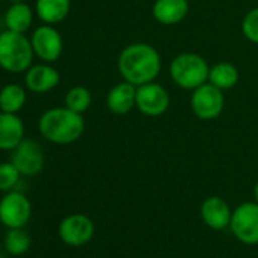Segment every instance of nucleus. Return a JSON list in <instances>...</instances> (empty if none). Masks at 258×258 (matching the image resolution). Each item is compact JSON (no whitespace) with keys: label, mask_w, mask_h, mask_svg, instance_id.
I'll use <instances>...</instances> for the list:
<instances>
[{"label":"nucleus","mask_w":258,"mask_h":258,"mask_svg":"<svg viewBox=\"0 0 258 258\" xmlns=\"http://www.w3.org/2000/svg\"><path fill=\"white\" fill-rule=\"evenodd\" d=\"M117 69L123 81L140 87L157 79L161 72V56L151 44L134 43L120 52Z\"/></svg>","instance_id":"1"},{"label":"nucleus","mask_w":258,"mask_h":258,"mask_svg":"<svg viewBox=\"0 0 258 258\" xmlns=\"http://www.w3.org/2000/svg\"><path fill=\"white\" fill-rule=\"evenodd\" d=\"M38 131L44 140L53 145H72L82 137L85 120L82 114L75 112L67 106H56L40 115Z\"/></svg>","instance_id":"2"},{"label":"nucleus","mask_w":258,"mask_h":258,"mask_svg":"<svg viewBox=\"0 0 258 258\" xmlns=\"http://www.w3.org/2000/svg\"><path fill=\"white\" fill-rule=\"evenodd\" d=\"M35 53L31 38L26 34L4 31L0 32V69L8 73H25L34 62Z\"/></svg>","instance_id":"3"},{"label":"nucleus","mask_w":258,"mask_h":258,"mask_svg":"<svg viewBox=\"0 0 258 258\" xmlns=\"http://www.w3.org/2000/svg\"><path fill=\"white\" fill-rule=\"evenodd\" d=\"M208 62L198 53H181L173 58L170 64L172 81L184 90H195L208 82Z\"/></svg>","instance_id":"4"},{"label":"nucleus","mask_w":258,"mask_h":258,"mask_svg":"<svg viewBox=\"0 0 258 258\" xmlns=\"http://www.w3.org/2000/svg\"><path fill=\"white\" fill-rule=\"evenodd\" d=\"M229 229L240 243L247 246L258 244V204H240L232 211Z\"/></svg>","instance_id":"5"},{"label":"nucleus","mask_w":258,"mask_h":258,"mask_svg":"<svg viewBox=\"0 0 258 258\" xmlns=\"http://www.w3.org/2000/svg\"><path fill=\"white\" fill-rule=\"evenodd\" d=\"M190 105H191V111L198 118L201 120L217 118L222 114L225 105L223 91L214 87L213 84L205 82L193 90Z\"/></svg>","instance_id":"6"},{"label":"nucleus","mask_w":258,"mask_h":258,"mask_svg":"<svg viewBox=\"0 0 258 258\" xmlns=\"http://www.w3.org/2000/svg\"><path fill=\"white\" fill-rule=\"evenodd\" d=\"M32 216V205L26 195L11 190L0 199V222L7 228H23Z\"/></svg>","instance_id":"7"},{"label":"nucleus","mask_w":258,"mask_h":258,"mask_svg":"<svg viewBox=\"0 0 258 258\" xmlns=\"http://www.w3.org/2000/svg\"><path fill=\"white\" fill-rule=\"evenodd\" d=\"M31 43L35 56L49 64L58 61L64 50L62 35L53 25H43L34 29L31 35Z\"/></svg>","instance_id":"8"},{"label":"nucleus","mask_w":258,"mask_h":258,"mask_svg":"<svg viewBox=\"0 0 258 258\" xmlns=\"http://www.w3.org/2000/svg\"><path fill=\"white\" fill-rule=\"evenodd\" d=\"M11 163L17 167L22 176H37L44 169L46 155L38 142L25 139L13 151Z\"/></svg>","instance_id":"9"},{"label":"nucleus","mask_w":258,"mask_h":258,"mask_svg":"<svg viewBox=\"0 0 258 258\" xmlns=\"http://www.w3.org/2000/svg\"><path fill=\"white\" fill-rule=\"evenodd\" d=\"M136 106L139 111L148 117H158L163 115L170 106V96L169 91L155 82H148L137 87L136 94Z\"/></svg>","instance_id":"10"},{"label":"nucleus","mask_w":258,"mask_h":258,"mask_svg":"<svg viewBox=\"0 0 258 258\" xmlns=\"http://www.w3.org/2000/svg\"><path fill=\"white\" fill-rule=\"evenodd\" d=\"M58 234L62 243L69 246H84L94 235V223L85 214H70L61 220L58 226Z\"/></svg>","instance_id":"11"},{"label":"nucleus","mask_w":258,"mask_h":258,"mask_svg":"<svg viewBox=\"0 0 258 258\" xmlns=\"http://www.w3.org/2000/svg\"><path fill=\"white\" fill-rule=\"evenodd\" d=\"M61 75L49 62L32 64L25 72V87L37 94H44L52 91L59 85Z\"/></svg>","instance_id":"12"},{"label":"nucleus","mask_w":258,"mask_h":258,"mask_svg":"<svg viewBox=\"0 0 258 258\" xmlns=\"http://www.w3.org/2000/svg\"><path fill=\"white\" fill-rule=\"evenodd\" d=\"M201 217L208 228L214 231H223L229 228L232 210L220 196H210L201 205Z\"/></svg>","instance_id":"13"},{"label":"nucleus","mask_w":258,"mask_h":258,"mask_svg":"<svg viewBox=\"0 0 258 258\" xmlns=\"http://www.w3.org/2000/svg\"><path fill=\"white\" fill-rule=\"evenodd\" d=\"M26 127L19 114L0 111V151H14L23 140Z\"/></svg>","instance_id":"14"},{"label":"nucleus","mask_w":258,"mask_h":258,"mask_svg":"<svg viewBox=\"0 0 258 258\" xmlns=\"http://www.w3.org/2000/svg\"><path fill=\"white\" fill-rule=\"evenodd\" d=\"M137 87L126 81L114 85L106 94V108L117 115H124L136 106Z\"/></svg>","instance_id":"15"},{"label":"nucleus","mask_w":258,"mask_h":258,"mask_svg":"<svg viewBox=\"0 0 258 258\" xmlns=\"http://www.w3.org/2000/svg\"><path fill=\"white\" fill-rule=\"evenodd\" d=\"M188 2L187 0H155L152 7L154 19L166 26L181 23L188 14Z\"/></svg>","instance_id":"16"},{"label":"nucleus","mask_w":258,"mask_h":258,"mask_svg":"<svg viewBox=\"0 0 258 258\" xmlns=\"http://www.w3.org/2000/svg\"><path fill=\"white\" fill-rule=\"evenodd\" d=\"M72 10L70 0H35V14L44 25H58L64 22Z\"/></svg>","instance_id":"17"},{"label":"nucleus","mask_w":258,"mask_h":258,"mask_svg":"<svg viewBox=\"0 0 258 258\" xmlns=\"http://www.w3.org/2000/svg\"><path fill=\"white\" fill-rule=\"evenodd\" d=\"M35 11L25 2H14L5 13V26L8 31L26 34L34 23Z\"/></svg>","instance_id":"18"},{"label":"nucleus","mask_w":258,"mask_h":258,"mask_svg":"<svg viewBox=\"0 0 258 258\" xmlns=\"http://www.w3.org/2000/svg\"><path fill=\"white\" fill-rule=\"evenodd\" d=\"M26 87L17 84V82H10L0 88V111L2 112H10V114H19L25 105H26Z\"/></svg>","instance_id":"19"},{"label":"nucleus","mask_w":258,"mask_h":258,"mask_svg":"<svg viewBox=\"0 0 258 258\" xmlns=\"http://www.w3.org/2000/svg\"><path fill=\"white\" fill-rule=\"evenodd\" d=\"M238 81V70L231 62H217L210 67L208 82L222 91L232 88Z\"/></svg>","instance_id":"20"},{"label":"nucleus","mask_w":258,"mask_h":258,"mask_svg":"<svg viewBox=\"0 0 258 258\" xmlns=\"http://www.w3.org/2000/svg\"><path fill=\"white\" fill-rule=\"evenodd\" d=\"M31 243H32L31 235L23 228H8L4 238L5 249L8 250V253L14 256L26 253L31 247Z\"/></svg>","instance_id":"21"},{"label":"nucleus","mask_w":258,"mask_h":258,"mask_svg":"<svg viewBox=\"0 0 258 258\" xmlns=\"http://www.w3.org/2000/svg\"><path fill=\"white\" fill-rule=\"evenodd\" d=\"M91 102H93V97H91L90 90L82 87V85L72 87L66 93V97H64L66 106L75 112H79V114H84L91 106Z\"/></svg>","instance_id":"22"},{"label":"nucleus","mask_w":258,"mask_h":258,"mask_svg":"<svg viewBox=\"0 0 258 258\" xmlns=\"http://www.w3.org/2000/svg\"><path fill=\"white\" fill-rule=\"evenodd\" d=\"M22 173L17 170V167L10 163H0V191L8 193L16 188V185L20 181Z\"/></svg>","instance_id":"23"},{"label":"nucleus","mask_w":258,"mask_h":258,"mask_svg":"<svg viewBox=\"0 0 258 258\" xmlns=\"http://www.w3.org/2000/svg\"><path fill=\"white\" fill-rule=\"evenodd\" d=\"M241 32L246 40L253 44H258V8L250 10L241 23Z\"/></svg>","instance_id":"24"},{"label":"nucleus","mask_w":258,"mask_h":258,"mask_svg":"<svg viewBox=\"0 0 258 258\" xmlns=\"http://www.w3.org/2000/svg\"><path fill=\"white\" fill-rule=\"evenodd\" d=\"M253 198H255V202L258 204V182H256L255 187H253Z\"/></svg>","instance_id":"25"},{"label":"nucleus","mask_w":258,"mask_h":258,"mask_svg":"<svg viewBox=\"0 0 258 258\" xmlns=\"http://www.w3.org/2000/svg\"><path fill=\"white\" fill-rule=\"evenodd\" d=\"M0 2H10V0H0Z\"/></svg>","instance_id":"26"}]
</instances>
